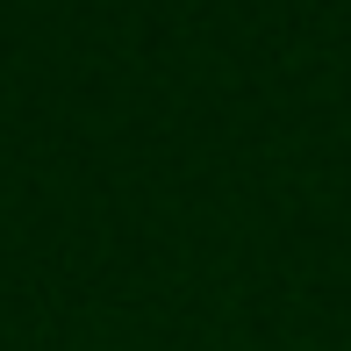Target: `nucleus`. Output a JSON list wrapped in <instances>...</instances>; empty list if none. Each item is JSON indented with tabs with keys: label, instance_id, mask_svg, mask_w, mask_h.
I'll return each mask as SVG.
<instances>
[]
</instances>
